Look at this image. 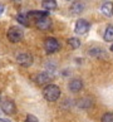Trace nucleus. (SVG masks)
<instances>
[{
    "mask_svg": "<svg viewBox=\"0 0 113 122\" xmlns=\"http://www.w3.org/2000/svg\"><path fill=\"white\" fill-rule=\"evenodd\" d=\"M43 94H44V98L49 102H55L58 98L60 96V88L55 84H49L44 88L43 91Z\"/></svg>",
    "mask_w": 113,
    "mask_h": 122,
    "instance_id": "nucleus-1",
    "label": "nucleus"
},
{
    "mask_svg": "<svg viewBox=\"0 0 113 122\" xmlns=\"http://www.w3.org/2000/svg\"><path fill=\"white\" fill-rule=\"evenodd\" d=\"M23 35H24V31L20 26H11L8 30V39L10 40L11 43H18L23 39Z\"/></svg>",
    "mask_w": 113,
    "mask_h": 122,
    "instance_id": "nucleus-2",
    "label": "nucleus"
},
{
    "mask_svg": "<svg viewBox=\"0 0 113 122\" xmlns=\"http://www.w3.org/2000/svg\"><path fill=\"white\" fill-rule=\"evenodd\" d=\"M44 48H45V51H47V53H54L59 49V43H58V40L53 37L47 38L44 42Z\"/></svg>",
    "mask_w": 113,
    "mask_h": 122,
    "instance_id": "nucleus-3",
    "label": "nucleus"
},
{
    "mask_svg": "<svg viewBox=\"0 0 113 122\" xmlns=\"http://www.w3.org/2000/svg\"><path fill=\"white\" fill-rule=\"evenodd\" d=\"M16 62L21 67H30L33 64V57L29 53H19L16 56Z\"/></svg>",
    "mask_w": 113,
    "mask_h": 122,
    "instance_id": "nucleus-4",
    "label": "nucleus"
},
{
    "mask_svg": "<svg viewBox=\"0 0 113 122\" xmlns=\"http://www.w3.org/2000/svg\"><path fill=\"white\" fill-rule=\"evenodd\" d=\"M90 28V25L89 23L85 19H79V20H77V23H75V26H74V31L77 34H85L87 31L89 30Z\"/></svg>",
    "mask_w": 113,
    "mask_h": 122,
    "instance_id": "nucleus-5",
    "label": "nucleus"
},
{
    "mask_svg": "<svg viewBox=\"0 0 113 122\" xmlns=\"http://www.w3.org/2000/svg\"><path fill=\"white\" fill-rule=\"evenodd\" d=\"M1 110L6 115H13L15 113V105L11 99H4L1 102Z\"/></svg>",
    "mask_w": 113,
    "mask_h": 122,
    "instance_id": "nucleus-6",
    "label": "nucleus"
},
{
    "mask_svg": "<svg viewBox=\"0 0 113 122\" xmlns=\"http://www.w3.org/2000/svg\"><path fill=\"white\" fill-rule=\"evenodd\" d=\"M35 25H37L39 29H42V30H47V29L50 28V25H52V20L49 19V16L47 15V16L42 18V19H39V20L37 21V23H35Z\"/></svg>",
    "mask_w": 113,
    "mask_h": 122,
    "instance_id": "nucleus-7",
    "label": "nucleus"
},
{
    "mask_svg": "<svg viewBox=\"0 0 113 122\" xmlns=\"http://www.w3.org/2000/svg\"><path fill=\"white\" fill-rule=\"evenodd\" d=\"M101 11L103 13V15H106L108 18L113 16V3H111V1L104 3L101 8Z\"/></svg>",
    "mask_w": 113,
    "mask_h": 122,
    "instance_id": "nucleus-8",
    "label": "nucleus"
},
{
    "mask_svg": "<svg viewBox=\"0 0 113 122\" xmlns=\"http://www.w3.org/2000/svg\"><path fill=\"white\" fill-rule=\"evenodd\" d=\"M47 15L48 14H47V13H44V11H29V14L26 16H28L29 20H34V23H37L39 19H42V18L47 16Z\"/></svg>",
    "mask_w": 113,
    "mask_h": 122,
    "instance_id": "nucleus-9",
    "label": "nucleus"
},
{
    "mask_svg": "<svg viewBox=\"0 0 113 122\" xmlns=\"http://www.w3.org/2000/svg\"><path fill=\"white\" fill-rule=\"evenodd\" d=\"M82 88H83V83H82V81H80V79H73L69 83V89L72 92H74V93L79 92Z\"/></svg>",
    "mask_w": 113,
    "mask_h": 122,
    "instance_id": "nucleus-10",
    "label": "nucleus"
},
{
    "mask_svg": "<svg viewBox=\"0 0 113 122\" xmlns=\"http://www.w3.org/2000/svg\"><path fill=\"white\" fill-rule=\"evenodd\" d=\"M83 10H84V4L82 1H74L70 5V11L73 14H80Z\"/></svg>",
    "mask_w": 113,
    "mask_h": 122,
    "instance_id": "nucleus-11",
    "label": "nucleus"
},
{
    "mask_svg": "<svg viewBox=\"0 0 113 122\" xmlns=\"http://www.w3.org/2000/svg\"><path fill=\"white\" fill-rule=\"evenodd\" d=\"M42 6L45 10H55L57 9V1L55 0H43Z\"/></svg>",
    "mask_w": 113,
    "mask_h": 122,
    "instance_id": "nucleus-12",
    "label": "nucleus"
},
{
    "mask_svg": "<svg viewBox=\"0 0 113 122\" xmlns=\"http://www.w3.org/2000/svg\"><path fill=\"white\" fill-rule=\"evenodd\" d=\"M37 83L39 84H44V83H48L49 81H50V77H49L48 73H38L37 76Z\"/></svg>",
    "mask_w": 113,
    "mask_h": 122,
    "instance_id": "nucleus-13",
    "label": "nucleus"
},
{
    "mask_svg": "<svg viewBox=\"0 0 113 122\" xmlns=\"http://www.w3.org/2000/svg\"><path fill=\"white\" fill-rule=\"evenodd\" d=\"M104 40L106 42H113V26H107L104 31Z\"/></svg>",
    "mask_w": 113,
    "mask_h": 122,
    "instance_id": "nucleus-14",
    "label": "nucleus"
},
{
    "mask_svg": "<svg viewBox=\"0 0 113 122\" xmlns=\"http://www.w3.org/2000/svg\"><path fill=\"white\" fill-rule=\"evenodd\" d=\"M68 44L70 46V48L77 49L80 47V40L78 38H70V39H68Z\"/></svg>",
    "mask_w": 113,
    "mask_h": 122,
    "instance_id": "nucleus-15",
    "label": "nucleus"
},
{
    "mask_svg": "<svg viewBox=\"0 0 113 122\" xmlns=\"http://www.w3.org/2000/svg\"><path fill=\"white\" fill-rule=\"evenodd\" d=\"M102 122H113V112H108L102 117Z\"/></svg>",
    "mask_w": 113,
    "mask_h": 122,
    "instance_id": "nucleus-16",
    "label": "nucleus"
},
{
    "mask_svg": "<svg viewBox=\"0 0 113 122\" xmlns=\"http://www.w3.org/2000/svg\"><path fill=\"white\" fill-rule=\"evenodd\" d=\"M18 21H20L21 24L28 25V16L25 15H18Z\"/></svg>",
    "mask_w": 113,
    "mask_h": 122,
    "instance_id": "nucleus-17",
    "label": "nucleus"
},
{
    "mask_svg": "<svg viewBox=\"0 0 113 122\" xmlns=\"http://www.w3.org/2000/svg\"><path fill=\"white\" fill-rule=\"evenodd\" d=\"M25 122H38V118L34 115H28L25 118Z\"/></svg>",
    "mask_w": 113,
    "mask_h": 122,
    "instance_id": "nucleus-18",
    "label": "nucleus"
},
{
    "mask_svg": "<svg viewBox=\"0 0 113 122\" xmlns=\"http://www.w3.org/2000/svg\"><path fill=\"white\" fill-rule=\"evenodd\" d=\"M3 13H4V5H3V4H0V15H1Z\"/></svg>",
    "mask_w": 113,
    "mask_h": 122,
    "instance_id": "nucleus-19",
    "label": "nucleus"
},
{
    "mask_svg": "<svg viewBox=\"0 0 113 122\" xmlns=\"http://www.w3.org/2000/svg\"><path fill=\"white\" fill-rule=\"evenodd\" d=\"M0 122H10V121H8V120H5V118H0Z\"/></svg>",
    "mask_w": 113,
    "mask_h": 122,
    "instance_id": "nucleus-20",
    "label": "nucleus"
},
{
    "mask_svg": "<svg viewBox=\"0 0 113 122\" xmlns=\"http://www.w3.org/2000/svg\"><path fill=\"white\" fill-rule=\"evenodd\" d=\"M111 52H113V44H112V46H111Z\"/></svg>",
    "mask_w": 113,
    "mask_h": 122,
    "instance_id": "nucleus-21",
    "label": "nucleus"
},
{
    "mask_svg": "<svg viewBox=\"0 0 113 122\" xmlns=\"http://www.w3.org/2000/svg\"><path fill=\"white\" fill-rule=\"evenodd\" d=\"M67 1H72V0H67Z\"/></svg>",
    "mask_w": 113,
    "mask_h": 122,
    "instance_id": "nucleus-22",
    "label": "nucleus"
}]
</instances>
